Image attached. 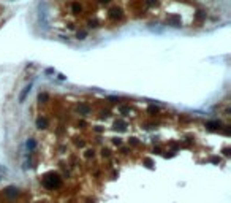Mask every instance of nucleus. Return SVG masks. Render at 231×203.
Masks as SVG:
<instances>
[{"label":"nucleus","instance_id":"nucleus-1","mask_svg":"<svg viewBox=\"0 0 231 203\" xmlns=\"http://www.w3.org/2000/svg\"><path fill=\"white\" fill-rule=\"evenodd\" d=\"M45 186L48 189H54V187H59L60 186V178H59V175H54V173H51V175H48V176L45 178Z\"/></svg>","mask_w":231,"mask_h":203},{"label":"nucleus","instance_id":"nucleus-2","mask_svg":"<svg viewBox=\"0 0 231 203\" xmlns=\"http://www.w3.org/2000/svg\"><path fill=\"white\" fill-rule=\"evenodd\" d=\"M30 89H32V84H29V86H25V87H24V90H22V92H21V95H19V102H21V103L25 100V97L29 95Z\"/></svg>","mask_w":231,"mask_h":203},{"label":"nucleus","instance_id":"nucleus-3","mask_svg":"<svg viewBox=\"0 0 231 203\" xmlns=\"http://www.w3.org/2000/svg\"><path fill=\"white\" fill-rule=\"evenodd\" d=\"M5 195L6 197H10V198H13V197H16V195H18V189L16 187H6V191H5Z\"/></svg>","mask_w":231,"mask_h":203},{"label":"nucleus","instance_id":"nucleus-4","mask_svg":"<svg viewBox=\"0 0 231 203\" xmlns=\"http://www.w3.org/2000/svg\"><path fill=\"white\" fill-rule=\"evenodd\" d=\"M46 126H48V121L45 117H38L36 119V127L38 128H46Z\"/></svg>","mask_w":231,"mask_h":203},{"label":"nucleus","instance_id":"nucleus-5","mask_svg":"<svg viewBox=\"0 0 231 203\" xmlns=\"http://www.w3.org/2000/svg\"><path fill=\"white\" fill-rule=\"evenodd\" d=\"M109 13H111V14H109V16H111L112 19H116V18H122V11H120L119 8H112L111 11H109Z\"/></svg>","mask_w":231,"mask_h":203},{"label":"nucleus","instance_id":"nucleus-6","mask_svg":"<svg viewBox=\"0 0 231 203\" xmlns=\"http://www.w3.org/2000/svg\"><path fill=\"white\" fill-rule=\"evenodd\" d=\"M169 21L173 22V26H174V27H180V21H179V18H177V16H173V18L169 19Z\"/></svg>","mask_w":231,"mask_h":203},{"label":"nucleus","instance_id":"nucleus-7","mask_svg":"<svg viewBox=\"0 0 231 203\" xmlns=\"http://www.w3.org/2000/svg\"><path fill=\"white\" fill-rule=\"evenodd\" d=\"M209 128H217V127H220V122H217V121H214V122H207L206 124Z\"/></svg>","mask_w":231,"mask_h":203},{"label":"nucleus","instance_id":"nucleus-8","mask_svg":"<svg viewBox=\"0 0 231 203\" xmlns=\"http://www.w3.org/2000/svg\"><path fill=\"white\" fill-rule=\"evenodd\" d=\"M35 146H36V144H35V141H33V140H29V141H27V148H29V149H33Z\"/></svg>","mask_w":231,"mask_h":203},{"label":"nucleus","instance_id":"nucleus-9","mask_svg":"<svg viewBox=\"0 0 231 203\" xmlns=\"http://www.w3.org/2000/svg\"><path fill=\"white\" fill-rule=\"evenodd\" d=\"M73 11L75 13H78V11H81V6L78 5V3H75V5H73Z\"/></svg>","mask_w":231,"mask_h":203},{"label":"nucleus","instance_id":"nucleus-10","mask_svg":"<svg viewBox=\"0 0 231 203\" xmlns=\"http://www.w3.org/2000/svg\"><path fill=\"white\" fill-rule=\"evenodd\" d=\"M38 99H40V102H41V100H43V102H45V100H48V94H40V97H38Z\"/></svg>","mask_w":231,"mask_h":203},{"label":"nucleus","instance_id":"nucleus-11","mask_svg":"<svg viewBox=\"0 0 231 203\" xmlns=\"http://www.w3.org/2000/svg\"><path fill=\"white\" fill-rule=\"evenodd\" d=\"M86 35H87L86 32H78V38H79V40H82V38H84Z\"/></svg>","mask_w":231,"mask_h":203},{"label":"nucleus","instance_id":"nucleus-12","mask_svg":"<svg viewBox=\"0 0 231 203\" xmlns=\"http://www.w3.org/2000/svg\"><path fill=\"white\" fill-rule=\"evenodd\" d=\"M146 3L149 6H152V5H155V3H157V0H146Z\"/></svg>","mask_w":231,"mask_h":203},{"label":"nucleus","instance_id":"nucleus-13","mask_svg":"<svg viewBox=\"0 0 231 203\" xmlns=\"http://www.w3.org/2000/svg\"><path fill=\"white\" fill-rule=\"evenodd\" d=\"M100 2H101V3H108L109 0H100Z\"/></svg>","mask_w":231,"mask_h":203}]
</instances>
